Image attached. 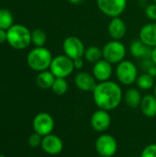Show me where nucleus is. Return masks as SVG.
I'll return each instance as SVG.
<instances>
[{"label":"nucleus","mask_w":156,"mask_h":157,"mask_svg":"<svg viewBox=\"0 0 156 157\" xmlns=\"http://www.w3.org/2000/svg\"><path fill=\"white\" fill-rule=\"evenodd\" d=\"M130 157H137V156H130Z\"/></svg>","instance_id":"37"},{"label":"nucleus","mask_w":156,"mask_h":157,"mask_svg":"<svg viewBox=\"0 0 156 157\" xmlns=\"http://www.w3.org/2000/svg\"><path fill=\"white\" fill-rule=\"evenodd\" d=\"M74 85L81 91L93 92L97 85V81L92 74L86 71H81L78 72L74 76Z\"/></svg>","instance_id":"14"},{"label":"nucleus","mask_w":156,"mask_h":157,"mask_svg":"<svg viewBox=\"0 0 156 157\" xmlns=\"http://www.w3.org/2000/svg\"><path fill=\"white\" fill-rule=\"evenodd\" d=\"M145 15L146 17L153 20V21H156V4L155 3H153V4H150L148 5L146 7H145Z\"/></svg>","instance_id":"28"},{"label":"nucleus","mask_w":156,"mask_h":157,"mask_svg":"<svg viewBox=\"0 0 156 157\" xmlns=\"http://www.w3.org/2000/svg\"><path fill=\"white\" fill-rule=\"evenodd\" d=\"M154 95L156 97V84L155 86H154Z\"/></svg>","instance_id":"34"},{"label":"nucleus","mask_w":156,"mask_h":157,"mask_svg":"<svg viewBox=\"0 0 156 157\" xmlns=\"http://www.w3.org/2000/svg\"><path fill=\"white\" fill-rule=\"evenodd\" d=\"M54 126H55L54 119L51 114L47 112L38 113L34 117L32 121V127L34 132L42 137L52 133Z\"/></svg>","instance_id":"10"},{"label":"nucleus","mask_w":156,"mask_h":157,"mask_svg":"<svg viewBox=\"0 0 156 157\" xmlns=\"http://www.w3.org/2000/svg\"><path fill=\"white\" fill-rule=\"evenodd\" d=\"M95 148L100 157H112L117 154L119 144L113 135L104 132L97 138Z\"/></svg>","instance_id":"7"},{"label":"nucleus","mask_w":156,"mask_h":157,"mask_svg":"<svg viewBox=\"0 0 156 157\" xmlns=\"http://www.w3.org/2000/svg\"><path fill=\"white\" fill-rule=\"evenodd\" d=\"M41 141H42V136H40V134H38L37 132H33L32 134L29 135L28 143L29 145L32 148H37L39 146H40L41 144Z\"/></svg>","instance_id":"27"},{"label":"nucleus","mask_w":156,"mask_h":157,"mask_svg":"<svg viewBox=\"0 0 156 157\" xmlns=\"http://www.w3.org/2000/svg\"><path fill=\"white\" fill-rule=\"evenodd\" d=\"M139 40L150 48L156 47V22L145 24L139 32Z\"/></svg>","instance_id":"16"},{"label":"nucleus","mask_w":156,"mask_h":157,"mask_svg":"<svg viewBox=\"0 0 156 157\" xmlns=\"http://www.w3.org/2000/svg\"><path fill=\"white\" fill-rule=\"evenodd\" d=\"M142 99H143V95L140 89L136 87H130L123 94L124 102L129 108L133 109L140 108Z\"/></svg>","instance_id":"18"},{"label":"nucleus","mask_w":156,"mask_h":157,"mask_svg":"<svg viewBox=\"0 0 156 157\" xmlns=\"http://www.w3.org/2000/svg\"><path fill=\"white\" fill-rule=\"evenodd\" d=\"M69 3H71L72 5H79L81 3H83L84 0H67Z\"/></svg>","instance_id":"33"},{"label":"nucleus","mask_w":156,"mask_h":157,"mask_svg":"<svg viewBox=\"0 0 156 157\" xmlns=\"http://www.w3.org/2000/svg\"><path fill=\"white\" fill-rule=\"evenodd\" d=\"M140 109L142 113L147 118L156 117V97L154 95L148 94L143 97Z\"/></svg>","instance_id":"19"},{"label":"nucleus","mask_w":156,"mask_h":157,"mask_svg":"<svg viewBox=\"0 0 156 157\" xmlns=\"http://www.w3.org/2000/svg\"><path fill=\"white\" fill-rule=\"evenodd\" d=\"M13 26V16L12 13L6 8L0 9V29L7 30Z\"/></svg>","instance_id":"23"},{"label":"nucleus","mask_w":156,"mask_h":157,"mask_svg":"<svg viewBox=\"0 0 156 157\" xmlns=\"http://www.w3.org/2000/svg\"><path fill=\"white\" fill-rule=\"evenodd\" d=\"M153 2H154V3H155V4H156V0H153Z\"/></svg>","instance_id":"36"},{"label":"nucleus","mask_w":156,"mask_h":157,"mask_svg":"<svg viewBox=\"0 0 156 157\" xmlns=\"http://www.w3.org/2000/svg\"><path fill=\"white\" fill-rule=\"evenodd\" d=\"M115 74L118 81L124 86H131L136 83L139 76L137 66L129 60H123L117 64Z\"/></svg>","instance_id":"5"},{"label":"nucleus","mask_w":156,"mask_h":157,"mask_svg":"<svg viewBox=\"0 0 156 157\" xmlns=\"http://www.w3.org/2000/svg\"><path fill=\"white\" fill-rule=\"evenodd\" d=\"M49 70L54 75L55 77L66 78L74 71V61L65 54L55 56L51 61Z\"/></svg>","instance_id":"6"},{"label":"nucleus","mask_w":156,"mask_h":157,"mask_svg":"<svg viewBox=\"0 0 156 157\" xmlns=\"http://www.w3.org/2000/svg\"><path fill=\"white\" fill-rule=\"evenodd\" d=\"M92 94L96 106L107 111L116 109L123 100V92L120 86L110 80L97 83Z\"/></svg>","instance_id":"1"},{"label":"nucleus","mask_w":156,"mask_h":157,"mask_svg":"<svg viewBox=\"0 0 156 157\" xmlns=\"http://www.w3.org/2000/svg\"><path fill=\"white\" fill-rule=\"evenodd\" d=\"M0 157H6V156H5V155H1V154H0Z\"/></svg>","instance_id":"35"},{"label":"nucleus","mask_w":156,"mask_h":157,"mask_svg":"<svg viewBox=\"0 0 156 157\" xmlns=\"http://www.w3.org/2000/svg\"><path fill=\"white\" fill-rule=\"evenodd\" d=\"M63 54L72 60H75L84 57L86 47L80 38L76 36H69L65 38L63 42Z\"/></svg>","instance_id":"9"},{"label":"nucleus","mask_w":156,"mask_h":157,"mask_svg":"<svg viewBox=\"0 0 156 157\" xmlns=\"http://www.w3.org/2000/svg\"><path fill=\"white\" fill-rule=\"evenodd\" d=\"M40 146L43 152L47 155H57L63 152V142L58 135L51 133L42 137Z\"/></svg>","instance_id":"12"},{"label":"nucleus","mask_w":156,"mask_h":157,"mask_svg":"<svg viewBox=\"0 0 156 157\" xmlns=\"http://www.w3.org/2000/svg\"><path fill=\"white\" fill-rule=\"evenodd\" d=\"M151 60L153 62V63L156 66V47L153 48L152 50V54H151Z\"/></svg>","instance_id":"32"},{"label":"nucleus","mask_w":156,"mask_h":157,"mask_svg":"<svg viewBox=\"0 0 156 157\" xmlns=\"http://www.w3.org/2000/svg\"><path fill=\"white\" fill-rule=\"evenodd\" d=\"M97 6L101 13L112 18L123 14L127 7V0H97Z\"/></svg>","instance_id":"8"},{"label":"nucleus","mask_w":156,"mask_h":157,"mask_svg":"<svg viewBox=\"0 0 156 157\" xmlns=\"http://www.w3.org/2000/svg\"><path fill=\"white\" fill-rule=\"evenodd\" d=\"M136 85L137 87L141 90H150L155 86L154 77L150 75L148 73L142 74L138 76L136 80Z\"/></svg>","instance_id":"22"},{"label":"nucleus","mask_w":156,"mask_h":157,"mask_svg":"<svg viewBox=\"0 0 156 157\" xmlns=\"http://www.w3.org/2000/svg\"><path fill=\"white\" fill-rule=\"evenodd\" d=\"M6 41L14 49L24 50L31 42V31L24 25H13L6 30Z\"/></svg>","instance_id":"3"},{"label":"nucleus","mask_w":156,"mask_h":157,"mask_svg":"<svg viewBox=\"0 0 156 157\" xmlns=\"http://www.w3.org/2000/svg\"><path fill=\"white\" fill-rule=\"evenodd\" d=\"M152 48L145 45L142 40H135L130 45V52L131 56L137 59H151Z\"/></svg>","instance_id":"17"},{"label":"nucleus","mask_w":156,"mask_h":157,"mask_svg":"<svg viewBox=\"0 0 156 157\" xmlns=\"http://www.w3.org/2000/svg\"><path fill=\"white\" fill-rule=\"evenodd\" d=\"M90 125L95 132L104 133L111 125V116L109 111L100 109L94 111L90 118Z\"/></svg>","instance_id":"11"},{"label":"nucleus","mask_w":156,"mask_h":157,"mask_svg":"<svg viewBox=\"0 0 156 157\" xmlns=\"http://www.w3.org/2000/svg\"><path fill=\"white\" fill-rule=\"evenodd\" d=\"M84 57L82 58H78V59H75V60H73L74 61V69L76 70H81L83 67H84V64H85V61H84Z\"/></svg>","instance_id":"29"},{"label":"nucleus","mask_w":156,"mask_h":157,"mask_svg":"<svg viewBox=\"0 0 156 157\" xmlns=\"http://www.w3.org/2000/svg\"><path fill=\"white\" fill-rule=\"evenodd\" d=\"M84 59L91 63H96L97 62L100 61L103 59V52L102 49L97 46H89L86 48L85 54H84Z\"/></svg>","instance_id":"21"},{"label":"nucleus","mask_w":156,"mask_h":157,"mask_svg":"<svg viewBox=\"0 0 156 157\" xmlns=\"http://www.w3.org/2000/svg\"><path fill=\"white\" fill-rule=\"evenodd\" d=\"M102 52L103 59L111 64H118L125 60L127 50L125 45L120 40H111L103 46Z\"/></svg>","instance_id":"4"},{"label":"nucleus","mask_w":156,"mask_h":157,"mask_svg":"<svg viewBox=\"0 0 156 157\" xmlns=\"http://www.w3.org/2000/svg\"><path fill=\"white\" fill-rule=\"evenodd\" d=\"M52 59V54L49 49L45 47H35L29 52L27 63L32 70L42 72L50 69Z\"/></svg>","instance_id":"2"},{"label":"nucleus","mask_w":156,"mask_h":157,"mask_svg":"<svg viewBox=\"0 0 156 157\" xmlns=\"http://www.w3.org/2000/svg\"><path fill=\"white\" fill-rule=\"evenodd\" d=\"M68 88H69V85H68L65 78H58V77H56L51 89L52 90V92L55 95L63 96L68 91Z\"/></svg>","instance_id":"25"},{"label":"nucleus","mask_w":156,"mask_h":157,"mask_svg":"<svg viewBox=\"0 0 156 157\" xmlns=\"http://www.w3.org/2000/svg\"><path fill=\"white\" fill-rule=\"evenodd\" d=\"M108 32L112 40H120L127 34V25L120 17H112L108 26Z\"/></svg>","instance_id":"15"},{"label":"nucleus","mask_w":156,"mask_h":157,"mask_svg":"<svg viewBox=\"0 0 156 157\" xmlns=\"http://www.w3.org/2000/svg\"><path fill=\"white\" fill-rule=\"evenodd\" d=\"M55 78L56 77L50 70H45L39 73L36 77V84L41 89H49L51 88Z\"/></svg>","instance_id":"20"},{"label":"nucleus","mask_w":156,"mask_h":157,"mask_svg":"<svg viewBox=\"0 0 156 157\" xmlns=\"http://www.w3.org/2000/svg\"><path fill=\"white\" fill-rule=\"evenodd\" d=\"M139 157H156V144H150L146 145Z\"/></svg>","instance_id":"26"},{"label":"nucleus","mask_w":156,"mask_h":157,"mask_svg":"<svg viewBox=\"0 0 156 157\" xmlns=\"http://www.w3.org/2000/svg\"><path fill=\"white\" fill-rule=\"evenodd\" d=\"M147 73H148L150 75H152V76L155 77L156 76V66L154 64V65H152V66L148 67V69H147Z\"/></svg>","instance_id":"31"},{"label":"nucleus","mask_w":156,"mask_h":157,"mask_svg":"<svg viewBox=\"0 0 156 157\" xmlns=\"http://www.w3.org/2000/svg\"><path fill=\"white\" fill-rule=\"evenodd\" d=\"M113 74V67L110 63L106 61L105 59H101L93 64L92 67V75L96 78V80L99 82L108 81Z\"/></svg>","instance_id":"13"},{"label":"nucleus","mask_w":156,"mask_h":157,"mask_svg":"<svg viewBox=\"0 0 156 157\" xmlns=\"http://www.w3.org/2000/svg\"><path fill=\"white\" fill-rule=\"evenodd\" d=\"M7 40V34H6V30L1 29H0V44L4 43L5 41H6Z\"/></svg>","instance_id":"30"},{"label":"nucleus","mask_w":156,"mask_h":157,"mask_svg":"<svg viewBox=\"0 0 156 157\" xmlns=\"http://www.w3.org/2000/svg\"><path fill=\"white\" fill-rule=\"evenodd\" d=\"M47 41V35L41 29H36L31 31V42L35 47H44Z\"/></svg>","instance_id":"24"}]
</instances>
